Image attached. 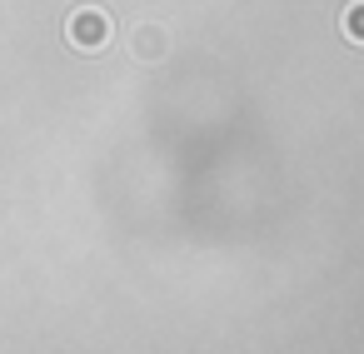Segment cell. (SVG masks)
<instances>
[{"mask_svg": "<svg viewBox=\"0 0 364 354\" xmlns=\"http://www.w3.org/2000/svg\"><path fill=\"white\" fill-rule=\"evenodd\" d=\"M70 41H75L80 50H100V45L110 41V16H105V11H80V16L70 21Z\"/></svg>", "mask_w": 364, "mask_h": 354, "instance_id": "1", "label": "cell"}, {"mask_svg": "<svg viewBox=\"0 0 364 354\" xmlns=\"http://www.w3.org/2000/svg\"><path fill=\"white\" fill-rule=\"evenodd\" d=\"M135 50H140L145 60H160V55H165V31H160V26H140V31H135Z\"/></svg>", "mask_w": 364, "mask_h": 354, "instance_id": "2", "label": "cell"}, {"mask_svg": "<svg viewBox=\"0 0 364 354\" xmlns=\"http://www.w3.org/2000/svg\"><path fill=\"white\" fill-rule=\"evenodd\" d=\"M344 36L354 41V45H364V0H349V6H344Z\"/></svg>", "mask_w": 364, "mask_h": 354, "instance_id": "3", "label": "cell"}]
</instances>
